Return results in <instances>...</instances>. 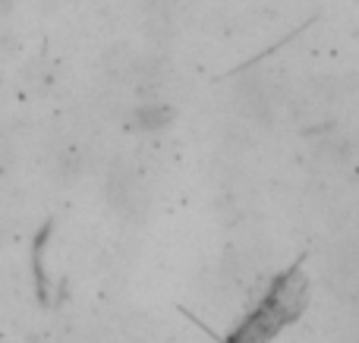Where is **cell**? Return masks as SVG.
<instances>
[{
    "instance_id": "obj_1",
    "label": "cell",
    "mask_w": 359,
    "mask_h": 343,
    "mask_svg": "<svg viewBox=\"0 0 359 343\" xmlns=\"http://www.w3.org/2000/svg\"><path fill=\"white\" fill-rule=\"evenodd\" d=\"M306 306V281L299 277V265L290 268L287 274L278 277L268 296L262 300V306L255 309V315H249L243 321L240 331H233V337L227 343H268L287 321H293Z\"/></svg>"
}]
</instances>
